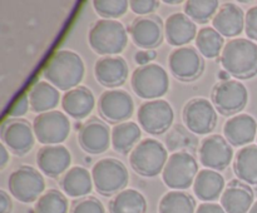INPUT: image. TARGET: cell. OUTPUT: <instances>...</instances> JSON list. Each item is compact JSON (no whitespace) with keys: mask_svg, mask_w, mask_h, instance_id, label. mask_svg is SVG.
Instances as JSON below:
<instances>
[{"mask_svg":"<svg viewBox=\"0 0 257 213\" xmlns=\"http://www.w3.org/2000/svg\"><path fill=\"white\" fill-rule=\"evenodd\" d=\"M248 213H257V200L255 203H253V205L252 207H251V209H250V212Z\"/></svg>","mask_w":257,"mask_h":213,"instance_id":"cell-47","label":"cell"},{"mask_svg":"<svg viewBox=\"0 0 257 213\" xmlns=\"http://www.w3.org/2000/svg\"><path fill=\"white\" fill-rule=\"evenodd\" d=\"M183 122L186 128L196 135L210 134L217 123V112L206 98H193L183 109Z\"/></svg>","mask_w":257,"mask_h":213,"instance_id":"cell-11","label":"cell"},{"mask_svg":"<svg viewBox=\"0 0 257 213\" xmlns=\"http://www.w3.org/2000/svg\"><path fill=\"white\" fill-rule=\"evenodd\" d=\"M221 65L231 77L250 79L257 75V44L246 38H235L225 44Z\"/></svg>","mask_w":257,"mask_h":213,"instance_id":"cell-2","label":"cell"},{"mask_svg":"<svg viewBox=\"0 0 257 213\" xmlns=\"http://www.w3.org/2000/svg\"><path fill=\"white\" fill-rule=\"evenodd\" d=\"M72 164V154L63 144L44 145L37 153V165L40 172L50 178L64 174Z\"/></svg>","mask_w":257,"mask_h":213,"instance_id":"cell-19","label":"cell"},{"mask_svg":"<svg viewBox=\"0 0 257 213\" xmlns=\"http://www.w3.org/2000/svg\"><path fill=\"white\" fill-rule=\"evenodd\" d=\"M13 202L5 190H0V213H12Z\"/></svg>","mask_w":257,"mask_h":213,"instance_id":"cell-43","label":"cell"},{"mask_svg":"<svg viewBox=\"0 0 257 213\" xmlns=\"http://www.w3.org/2000/svg\"><path fill=\"white\" fill-rule=\"evenodd\" d=\"M245 33L248 39L257 42V5L251 7L245 15Z\"/></svg>","mask_w":257,"mask_h":213,"instance_id":"cell-39","label":"cell"},{"mask_svg":"<svg viewBox=\"0 0 257 213\" xmlns=\"http://www.w3.org/2000/svg\"><path fill=\"white\" fill-rule=\"evenodd\" d=\"M70 213H105L104 205L94 197H84L74 202Z\"/></svg>","mask_w":257,"mask_h":213,"instance_id":"cell-37","label":"cell"},{"mask_svg":"<svg viewBox=\"0 0 257 213\" xmlns=\"http://www.w3.org/2000/svg\"><path fill=\"white\" fill-rule=\"evenodd\" d=\"M131 84L135 94L142 99H162L170 89V78L165 68L151 63L132 73Z\"/></svg>","mask_w":257,"mask_h":213,"instance_id":"cell-5","label":"cell"},{"mask_svg":"<svg viewBox=\"0 0 257 213\" xmlns=\"http://www.w3.org/2000/svg\"><path fill=\"white\" fill-rule=\"evenodd\" d=\"M85 65L82 57L73 50H58L48 60L43 75L58 90L69 92L84 79Z\"/></svg>","mask_w":257,"mask_h":213,"instance_id":"cell-1","label":"cell"},{"mask_svg":"<svg viewBox=\"0 0 257 213\" xmlns=\"http://www.w3.org/2000/svg\"><path fill=\"white\" fill-rule=\"evenodd\" d=\"M220 9V2L217 0H187L183 7L185 14L195 23H205L213 19Z\"/></svg>","mask_w":257,"mask_h":213,"instance_id":"cell-34","label":"cell"},{"mask_svg":"<svg viewBox=\"0 0 257 213\" xmlns=\"http://www.w3.org/2000/svg\"><path fill=\"white\" fill-rule=\"evenodd\" d=\"M142 137L141 127L135 122H124L112 128V147L120 154L132 152Z\"/></svg>","mask_w":257,"mask_h":213,"instance_id":"cell-30","label":"cell"},{"mask_svg":"<svg viewBox=\"0 0 257 213\" xmlns=\"http://www.w3.org/2000/svg\"><path fill=\"white\" fill-rule=\"evenodd\" d=\"M197 27L185 13H173L165 22V38L172 47H187L196 40Z\"/></svg>","mask_w":257,"mask_h":213,"instance_id":"cell-22","label":"cell"},{"mask_svg":"<svg viewBox=\"0 0 257 213\" xmlns=\"http://www.w3.org/2000/svg\"><path fill=\"white\" fill-rule=\"evenodd\" d=\"M198 155L203 167L218 172L231 164L233 159V147L222 135L212 134L201 142Z\"/></svg>","mask_w":257,"mask_h":213,"instance_id":"cell-16","label":"cell"},{"mask_svg":"<svg viewBox=\"0 0 257 213\" xmlns=\"http://www.w3.org/2000/svg\"><path fill=\"white\" fill-rule=\"evenodd\" d=\"M196 213H226L222 205L217 203H201L196 209Z\"/></svg>","mask_w":257,"mask_h":213,"instance_id":"cell-42","label":"cell"},{"mask_svg":"<svg viewBox=\"0 0 257 213\" xmlns=\"http://www.w3.org/2000/svg\"><path fill=\"white\" fill-rule=\"evenodd\" d=\"M68 198L57 189L47 190L34 205V213H68Z\"/></svg>","mask_w":257,"mask_h":213,"instance_id":"cell-35","label":"cell"},{"mask_svg":"<svg viewBox=\"0 0 257 213\" xmlns=\"http://www.w3.org/2000/svg\"><path fill=\"white\" fill-rule=\"evenodd\" d=\"M92 4L99 17L109 20L123 17L130 9V2L127 0H94Z\"/></svg>","mask_w":257,"mask_h":213,"instance_id":"cell-36","label":"cell"},{"mask_svg":"<svg viewBox=\"0 0 257 213\" xmlns=\"http://www.w3.org/2000/svg\"><path fill=\"white\" fill-rule=\"evenodd\" d=\"M63 193L72 198H84L90 194L94 187L92 173L85 167H70L59 182Z\"/></svg>","mask_w":257,"mask_h":213,"instance_id":"cell-25","label":"cell"},{"mask_svg":"<svg viewBox=\"0 0 257 213\" xmlns=\"http://www.w3.org/2000/svg\"><path fill=\"white\" fill-rule=\"evenodd\" d=\"M245 13L233 3H225L212 19V28L223 38L238 37L245 30Z\"/></svg>","mask_w":257,"mask_h":213,"instance_id":"cell-23","label":"cell"},{"mask_svg":"<svg viewBox=\"0 0 257 213\" xmlns=\"http://www.w3.org/2000/svg\"><path fill=\"white\" fill-rule=\"evenodd\" d=\"M98 112L108 122H128L135 113V102L128 92L123 89H108L98 99Z\"/></svg>","mask_w":257,"mask_h":213,"instance_id":"cell-13","label":"cell"},{"mask_svg":"<svg viewBox=\"0 0 257 213\" xmlns=\"http://www.w3.org/2000/svg\"><path fill=\"white\" fill-rule=\"evenodd\" d=\"M198 163L193 154L178 150L171 154L162 172L163 183L173 190L188 189L198 174Z\"/></svg>","mask_w":257,"mask_h":213,"instance_id":"cell-7","label":"cell"},{"mask_svg":"<svg viewBox=\"0 0 257 213\" xmlns=\"http://www.w3.org/2000/svg\"><path fill=\"white\" fill-rule=\"evenodd\" d=\"M35 138L44 145H58L67 140L70 133V120L59 110L38 114L33 122Z\"/></svg>","mask_w":257,"mask_h":213,"instance_id":"cell-9","label":"cell"},{"mask_svg":"<svg viewBox=\"0 0 257 213\" xmlns=\"http://www.w3.org/2000/svg\"><path fill=\"white\" fill-rule=\"evenodd\" d=\"M256 140H257V137H256Z\"/></svg>","mask_w":257,"mask_h":213,"instance_id":"cell-48","label":"cell"},{"mask_svg":"<svg viewBox=\"0 0 257 213\" xmlns=\"http://www.w3.org/2000/svg\"><path fill=\"white\" fill-rule=\"evenodd\" d=\"M228 77H231V75L228 74L227 72H225V70H222V72L218 73V78L221 79V82H223V80H228Z\"/></svg>","mask_w":257,"mask_h":213,"instance_id":"cell-45","label":"cell"},{"mask_svg":"<svg viewBox=\"0 0 257 213\" xmlns=\"http://www.w3.org/2000/svg\"><path fill=\"white\" fill-rule=\"evenodd\" d=\"M146 197L133 188L122 190L109 202V213H146Z\"/></svg>","mask_w":257,"mask_h":213,"instance_id":"cell-31","label":"cell"},{"mask_svg":"<svg viewBox=\"0 0 257 213\" xmlns=\"http://www.w3.org/2000/svg\"><path fill=\"white\" fill-rule=\"evenodd\" d=\"M78 142L83 150L90 154H100L108 150L112 143V132L107 123L93 118L83 125L78 132Z\"/></svg>","mask_w":257,"mask_h":213,"instance_id":"cell-18","label":"cell"},{"mask_svg":"<svg viewBox=\"0 0 257 213\" xmlns=\"http://www.w3.org/2000/svg\"><path fill=\"white\" fill-rule=\"evenodd\" d=\"M223 137L232 147H247L257 137V122L250 114H236L223 125Z\"/></svg>","mask_w":257,"mask_h":213,"instance_id":"cell-20","label":"cell"},{"mask_svg":"<svg viewBox=\"0 0 257 213\" xmlns=\"http://www.w3.org/2000/svg\"><path fill=\"white\" fill-rule=\"evenodd\" d=\"M29 108H30L29 97H28V94H23L22 97L18 98L17 102L13 104L12 110L9 112V115L14 118V119H19L20 117L27 114Z\"/></svg>","mask_w":257,"mask_h":213,"instance_id":"cell-40","label":"cell"},{"mask_svg":"<svg viewBox=\"0 0 257 213\" xmlns=\"http://www.w3.org/2000/svg\"><path fill=\"white\" fill-rule=\"evenodd\" d=\"M8 187L15 199L22 203H33L44 194L45 180L42 172L30 165H22L10 174Z\"/></svg>","mask_w":257,"mask_h":213,"instance_id":"cell-8","label":"cell"},{"mask_svg":"<svg viewBox=\"0 0 257 213\" xmlns=\"http://www.w3.org/2000/svg\"><path fill=\"white\" fill-rule=\"evenodd\" d=\"M30 102V110L38 114L52 112L60 102V93L48 82H37L28 93Z\"/></svg>","mask_w":257,"mask_h":213,"instance_id":"cell-28","label":"cell"},{"mask_svg":"<svg viewBox=\"0 0 257 213\" xmlns=\"http://www.w3.org/2000/svg\"><path fill=\"white\" fill-rule=\"evenodd\" d=\"M156 57H157L156 50H140V52L136 53L135 59L140 67H143V65L151 64V62L155 60Z\"/></svg>","mask_w":257,"mask_h":213,"instance_id":"cell-41","label":"cell"},{"mask_svg":"<svg viewBox=\"0 0 257 213\" xmlns=\"http://www.w3.org/2000/svg\"><path fill=\"white\" fill-rule=\"evenodd\" d=\"M131 39L141 50H155L165 38V25L157 15L138 17L128 28Z\"/></svg>","mask_w":257,"mask_h":213,"instance_id":"cell-15","label":"cell"},{"mask_svg":"<svg viewBox=\"0 0 257 213\" xmlns=\"http://www.w3.org/2000/svg\"><path fill=\"white\" fill-rule=\"evenodd\" d=\"M137 119L143 130L157 135L167 132L172 127L175 112L167 100H148L138 108Z\"/></svg>","mask_w":257,"mask_h":213,"instance_id":"cell-10","label":"cell"},{"mask_svg":"<svg viewBox=\"0 0 257 213\" xmlns=\"http://www.w3.org/2000/svg\"><path fill=\"white\" fill-rule=\"evenodd\" d=\"M88 43L93 52L102 57H117L127 48V29L118 20L99 19L90 27Z\"/></svg>","mask_w":257,"mask_h":213,"instance_id":"cell-3","label":"cell"},{"mask_svg":"<svg viewBox=\"0 0 257 213\" xmlns=\"http://www.w3.org/2000/svg\"><path fill=\"white\" fill-rule=\"evenodd\" d=\"M233 172L241 182L257 185V145L250 144L236 153Z\"/></svg>","mask_w":257,"mask_h":213,"instance_id":"cell-29","label":"cell"},{"mask_svg":"<svg viewBox=\"0 0 257 213\" xmlns=\"http://www.w3.org/2000/svg\"><path fill=\"white\" fill-rule=\"evenodd\" d=\"M160 4L161 3L158 0H132L130 2V8L135 14L140 17H147V15H153Z\"/></svg>","mask_w":257,"mask_h":213,"instance_id":"cell-38","label":"cell"},{"mask_svg":"<svg viewBox=\"0 0 257 213\" xmlns=\"http://www.w3.org/2000/svg\"><path fill=\"white\" fill-rule=\"evenodd\" d=\"M248 90L241 82L235 79L217 83L212 90V103L222 114L240 113L247 105Z\"/></svg>","mask_w":257,"mask_h":213,"instance_id":"cell-12","label":"cell"},{"mask_svg":"<svg viewBox=\"0 0 257 213\" xmlns=\"http://www.w3.org/2000/svg\"><path fill=\"white\" fill-rule=\"evenodd\" d=\"M168 150L160 140L146 138L131 152L130 163L132 169L143 177H157L163 172L168 160Z\"/></svg>","mask_w":257,"mask_h":213,"instance_id":"cell-4","label":"cell"},{"mask_svg":"<svg viewBox=\"0 0 257 213\" xmlns=\"http://www.w3.org/2000/svg\"><path fill=\"white\" fill-rule=\"evenodd\" d=\"M253 203V190L241 180H231L221 195V205L226 213H248Z\"/></svg>","mask_w":257,"mask_h":213,"instance_id":"cell-24","label":"cell"},{"mask_svg":"<svg viewBox=\"0 0 257 213\" xmlns=\"http://www.w3.org/2000/svg\"><path fill=\"white\" fill-rule=\"evenodd\" d=\"M196 49L202 57L207 59H215L222 53L225 48V39L222 35L212 27L202 28L196 37Z\"/></svg>","mask_w":257,"mask_h":213,"instance_id":"cell-33","label":"cell"},{"mask_svg":"<svg viewBox=\"0 0 257 213\" xmlns=\"http://www.w3.org/2000/svg\"><path fill=\"white\" fill-rule=\"evenodd\" d=\"M10 160V154L9 152H8V148L5 144H0V168L2 169H4L5 167H7V164L9 163Z\"/></svg>","mask_w":257,"mask_h":213,"instance_id":"cell-44","label":"cell"},{"mask_svg":"<svg viewBox=\"0 0 257 213\" xmlns=\"http://www.w3.org/2000/svg\"><path fill=\"white\" fill-rule=\"evenodd\" d=\"M168 67L173 77L183 82H191L203 73L205 60L195 47H182L171 53Z\"/></svg>","mask_w":257,"mask_h":213,"instance_id":"cell-14","label":"cell"},{"mask_svg":"<svg viewBox=\"0 0 257 213\" xmlns=\"http://www.w3.org/2000/svg\"><path fill=\"white\" fill-rule=\"evenodd\" d=\"M196 200L183 190H170L160 200V213H196Z\"/></svg>","mask_w":257,"mask_h":213,"instance_id":"cell-32","label":"cell"},{"mask_svg":"<svg viewBox=\"0 0 257 213\" xmlns=\"http://www.w3.org/2000/svg\"><path fill=\"white\" fill-rule=\"evenodd\" d=\"M163 3H166V4H168V5H178V4H181V0H165V2Z\"/></svg>","mask_w":257,"mask_h":213,"instance_id":"cell-46","label":"cell"},{"mask_svg":"<svg viewBox=\"0 0 257 213\" xmlns=\"http://www.w3.org/2000/svg\"><path fill=\"white\" fill-rule=\"evenodd\" d=\"M130 69L123 57H102L95 62L94 77L103 87L115 89L127 80Z\"/></svg>","mask_w":257,"mask_h":213,"instance_id":"cell-21","label":"cell"},{"mask_svg":"<svg viewBox=\"0 0 257 213\" xmlns=\"http://www.w3.org/2000/svg\"><path fill=\"white\" fill-rule=\"evenodd\" d=\"M94 188L103 195L118 194L125 189L130 182V173L124 163L115 158H103L92 168Z\"/></svg>","mask_w":257,"mask_h":213,"instance_id":"cell-6","label":"cell"},{"mask_svg":"<svg viewBox=\"0 0 257 213\" xmlns=\"http://www.w3.org/2000/svg\"><path fill=\"white\" fill-rule=\"evenodd\" d=\"M35 134L33 125L24 119H10L2 127L3 144L7 145L15 154H25L35 143Z\"/></svg>","mask_w":257,"mask_h":213,"instance_id":"cell-17","label":"cell"},{"mask_svg":"<svg viewBox=\"0 0 257 213\" xmlns=\"http://www.w3.org/2000/svg\"><path fill=\"white\" fill-rule=\"evenodd\" d=\"M95 107L93 93L85 87H77L65 92L62 97V108L64 113L74 119H84Z\"/></svg>","mask_w":257,"mask_h":213,"instance_id":"cell-26","label":"cell"},{"mask_svg":"<svg viewBox=\"0 0 257 213\" xmlns=\"http://www.w3.org/2000/svg\"><path fill=\"white\" fill-rule=\"evenodd\" d=\"M193 193L203 203H210L221 198L226 188L225 178L217 170L201 169L193 183Z\"/></svg>","mask_w":257,"mask_h":213,"instance_id":"cell-27","label":"cell"}]
</instances>
